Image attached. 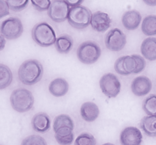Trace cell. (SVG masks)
Instances as JSON below:
<instances>
[{
    "label": "cell",
    "mask_w": 156,
    "mask_h": 145,
    "mask_svg": "<svg viewBox=\"0 0 156 145\" xmlns=\"http://www.w3.org/2000/svg\"><path fill=\"white\" fill-rule=\"evenodd\" d=\"M92 16L90 10L85 6L81 5L73 6L69 11L68 21L74 28L84 29L90 24Z\"/></svg>",
    "instance_id": "obj_5"
},
{
    "label": "cell",
    "mask_w": 156,
    "mask_h": 145,
    "mask_svg": "<svg viewBox=\"0 0 156 145\" xmlns=\"http://www.w3.org/2000/svg\"><path fill=\"white\" fill-rule=\"evenodd\" d=\"M146 60L139 55L122 56L119 58L114 64V69L119 74L128 75L138 74L146 68Z\"/></svg>",
    "instance_id": "obj_2"
},
{
    "label": "cell",
    "mask_w": 156,
    "mask_h": 145,
    "mask_svg": "<svg viewBox=\"0 0 156 145\" xmlns=\"http://www.w3.org/2000/svg\"><path fill=\"white\" fill-rule=\"evenodd\" d=\"M119 140L122 145H141L143 135L137 128L127 127L121 133Z\"/></svg>",
    "instance_id": "obj_11"
},
{
    "label": "cell",
    "mask_w": 156,
    "mask_h": 145,
    "mask_svg": "<svg viewBox=\"0 0 156 145\" xmlns=\"http://www.w3.org/2000/svg\"><path fill=\"white\" fill-rule=\"evenodd\" d=\"M55 44V48L58 53L61 54H68L72 50L73 40L71 36L63 35L57 38Z\"/></svg>",
    "instance_id": "obj_20"
},
{
    "label": "cell",
    "mask_w": 156,
    "mask_h": 145,
    "mask_svg": "<svg viewBox=\"0 0 156 145\" xmlns=\"http://www.w3.org/2000/svg\"><path fill=\"white\" fill-rule=\"evenodd\" d=\"M152 87L151 81L145 76H140L136 78L131 85L132 92L138 97L146 95L150 92Z\"/></svg>",
    "instance_id": "obj_12"
},
{
    "label": "cell",
    "mask_w": 156,
    "mask_h": 145,
    "mask_svg": "<svg viewBox=\"0 0 156 145\" xmlns=\"http://www.w3.org/2000/svg\"><path fill=\"white\" fill-rule=\"evenodd\" d=\"M6 2L11 10L14 12H20L27 7L29 1L27 0H8Z\"/></svg>",
    "instance_id": "obj_28"
},
{
    "label": "cell",
    "mask_w": 156,
    "mask_h": 145,
    "mask_svg": "<svg viewBox=\"0 0 156 145\" xmlns=\"http://www.w3.org/2000/svg\"><path fill=\"white\" fill-rule=\"evenodd\" d=\"M11 105L15 111L20 113L29 111L34 104V96L30 91L24 88L15 89L10 98Z\"/></svg>",
    "instance_id": "obj_4"
},
{
    "label": "cell",
    "mask_w": 156,
    "mask_h": 145,
    "mask_svg": "<svg viewBox=\"0 0 156 145\" xmlns=\"http://www.w3.org/2000/svg\"><path fill=\"white\" fill-rule=\"evenodd\" d=\"M0 75L1 90L7 88L12 82L13 76L11 71L7 66L1 64L0 66Z\"/></svg>",
    "instance_id": "obj_24"
},
{
    "label": "cell",
    "mask_w": 156,
    "mask_h": 145,
    "mask_svg": "<svg viewBox=\"0 0 156 145\" xmlns=\"http://www.w3.org/2000/svg\"><path fill=\"white\" fill-rule=\"evenodd\" d=\"M31 2L34 8L39 12L48 10L51 4V1L49 0L31 1Z\"/></svg>",
    "instance_id": "obj_29"
},
{
    "label": "cell",
    "mask_w": 156,
    "mask_h": 145,
    "mask_svg": "<svg viewBox=\"0 0 156 145\" xmlns=\"http://www.w3.org/2000/svg\"><path fill=\"white\" fill-rule=\"evenodd\" d=\"M101 55L99 45L92 41L82 43L78 48L77 56L80 62L85 64H92L98 60Z\"/></svg>",
    "instance_id": "obj_6"
},
{
    "label": "cell",
    "mask_w": 156,
    "mask_h": 145,
    "mask_svg": "<svg viewBox=\"0 0 156 145\" xmlns=\"http://www.w3.org/2000/svg\"><path fill=\"white\" fill-rule=\"evenodd\" d=\"M94 137L88 133H83L79 135L75 141L74 145H96Z\"/></svg>",
    "instance_id": "obj_26"
},
{
    "label": "cell",
    "mask_w": 156,
    "mask_h": 145,
    "mask_svg": "<svg viewBox=\"0 0 156 145\" xmlns=\"http://www.w3.org/2000/svg\"><path fill=\"white\" fill-rule=\"evenodd\" d=\"M143 109L148 116H156V95L151 94L145 99Z\"/></svg>",
    "instance_id": "obj_25"
},
{
    "label": "cell",
    "mask_w": 156,
    "mask_h": 145,
    "mask_svg": "<svg viewBox=\"0 0 156 145\" xmlns=\"http://www.w3.org/2000/svg\"><path fill=\"white\" fill-rule=\"evenodd\" d=\"M105 40L107 48L113 52H119L126 46V37L120 29L116 28L108 32Z\"/></svg>",
    "instance_id": "obj_9"
},
{
    "label": "cell",
    "mask_w": 156,
    "mask_h": 145,
    "mask_svg": "<svg viewBox=\"0 0 156 145\" xmlns=\"http://www.w3.org/2000/svg\"><path fill=\"white\" fill-rule=\"evenodd\" d=\"M51 124L50 117L45 113H38L32 118V127L37 133H47L51 128Z\"/></svg>",
    "instance_id": "obj_14"
},
{
    "label": "cell",
    "mask_w": 156,
    "mask_h": 145,
    "mask_svg": "<svg viewBox=\"0 0 156 145\" xmlns=\"http://www.w3.org/2000/svg\"><path fill=\"white\" fill-rule=\"evenodd\" d=\"M142 16L136 10L128 11L123 15L122 21L125 28L129 30H134L139 26Z\"/></svg>",
    "instance_id": "obj_15"
},
{
    "label": "cell",
    "mask_w": 156,
    "mask_h": 145,
    "mask_svg": "<svg viewBox=\"0 0 156 145\" xmlns=\"http://www.w3.org/2000/svg\"><path fill=\"white\" fill-rule=\"evenodd\" d=\"M9 7L6 1H1V18L9 14Z\"/></svg>",
    "instance_id": "obj_30"
},
{
    "label": "cell",
    "mask_w": 156,
    "mask_h": 145,
    "mask_svg": "<svg viewBox=\"0 0 156 145\" xmlns=\"http://www.w3.org/2000/svg\"><path fill=\"white\" fill-rule=\"evenodd\" d=\"M141 53L148 60H156V38H148L144 40L141 46Z\"/></svg>",
    "instance_id": "obj_18"
},
{
    "label": "cell",
    "mask_w": 156,
    "mask_h": 145,
    "mask_svg": "<svg viewBox=\"0 0 156 145\" xmlns=\"http://www.w3.org/2000/svg\"><path fill=\"white\" fill-rule=\"evenodd\" d=\"M140 126L147 136L156 137V116H148L144 117L141 120Z\"/></svg>",
    "instance_id": "obj_19"
},
{
    "label": "cell",
    "mask_w": 156,
    "mask_h": 145,
    "mask_svg": "<svg viewBox=\"0 0 156 145\" xmlns=\"http://www.w3.org/2000/svg\"><path fill=\"white\" fill-rule=\"evenodd\" d=\"M21 145H48L44 138L39 135H31L27 137Z\"/></svg>",
    "instance_id": "obj_27"
},
{
    "label": "cell",
    "mask_w": 156,
    "mask_h": 145,
    "mask_svg": "<svg viewBox=\"0 0 156 145\" xmlns=\"http://www.w3.org/2000/svg\"><path fill=\"white\" fill-rule=\"evenodd\" d=\"M32 36L35 42L42 47H48L55 44L56 35L53 27L48 23L41 22L33 28Z\"/></svg>",
    "instance_id": "obj_3"
},
{
    "label": "cell",
    "mask_w": 156,
    "mask_h": 145,
    "mask_svg": "<svg viewBox=\"0 0 156 145\" xmlns=\"http://www.w3.org/2000/svg\"><path fill=\"white\" fill-rule=\"evenodd\" d=\"M6 41L5 38L3 35L1 34V50L4 49L6 45Z\"/></svg>",
    "instance_id": "obj_32"
},
{
    "label": "cell",
    "mask_w": 156,
    "mask_h": 145,
    "mask_svg": "<svg viewBox=\"0 0 156 145\" xmlns=\"http://www.w3.org/2000/svg\"><path fill=\"white\" fill-rule=\"evenodd\" d=\"M99 86L104 94L110 98L117 97L121 87L118 78L111 73L106 74L101 77L99 81Z\"/></svg>",
    "instance_id": "obj_7"
},
{
    "label": "cell",
    "mask_w": 156,
    "mask_h": 145,
    "mask_svg": "<svg viewBox=\"0 0 156 145\" xmlns=\"http://www.w3.org/2000/svg\"><path fill=\"white\" fill-rule=\"evenodd\" d=\"M111 22V19L107 13L98 11L92 16L90 24L93 29L96 31L103 33L109 28Z\"/></svg>",
    "instance_id": "obj_13"
},
{
    "label": "cell",
    "mask_w": 156,
    "mask_h": 145,
    "mask_svg": "<svg viewBox=\"0 0 156 145\" xmlns=\"http://www.w3.org/2000/svg\"><path fill=\"white\" fill-rule=\"evenodd\" d=\"M144 2L148 6H156V0H146L144 1Z\"/></svg>",
    "instance_id": "obj_33"
},
{
    "label": "cell",
    "mask_w": 156,
    "mask_h": 145,
    "mask_svg": "<svg viewBox=\"0 0 156 145\" xmlns=\"http://www.w3.org/2000/svg\"><path fill=\"white\" fill-rule=\"evenodd\" d=\"M102 145H115L114 144H112L111 143H106Z\"/></svg>",
    "instance_id": "obj_34"
},
{
    "label": "cell",
    "mask_w": 156,
    "mask_h": 145,
    "mask_svg": "<svg viewBox=\"0 0 156 145\" xmlns=\"http://www.w3.org/2000/svg\"><path fill=\"white\" fill-rule=\"evenodd\" d=\"M70 9L66 1L55 0L51 2L48 15L53 21L60 23L68 19Z\"/></svg>",
    "instance_id": "obj_10"
},
{
    "label": "cell",
    "mask_w": 156,
    "mask_h": 145,
    "mask_svg": "<svg viewBox=\"0 0 156 145\" xmlns=\"http://www.w3.org/2000/svg\"><path fill=\"white\" fill-rule=\"evenodd\" d=\"M142 32L146 36H150L156 35V16H147L142 22Z\"/></svg>",
    "instance_id": "obj_23"
},
{
    "label": "cell",
    "mask_w": 156,
    "mask_h": 145,
    "mask_svg": "<svg viewBox=\"0 0 156 145\" xmlns=\"http://www.w3.org/2000/svg\"><path fill=\"white\" fill-rule=\"evenodd\" d=\"M23 32V24L21 20L16 17L8 18L1 24V34L8 40L19 38Z\"/></svg>",
    "instance_id": "obj_8"
},
{
    "label": "cell",
    "mask_w": 156,
    "mask_h": 145,
    "mask_svg": "<svg viewBox=\"0 0 156 145\" xmlns=\"http://www.w3.org/2000/svg\"><path fill=\"white\" fill-rule=\"evenodd\" d=\"M99 110L98 106L92 102L83 103L80 108V114L82 119L86 122H92L99 117Z\"/></svg>",
    "instance_id": "obj_16"
},
{
    "label": "cell",
    "mask_w": 156,
    "mask_h": 145,
    "mask_svg": "<svg viewBox=\"0 0 156 145\" xmlns=\"http://www.w3.org/2000/svg\"><path fill=\"white\" fill-rule=\"evenodd\" d=\"M69 88V84L66 80L62 78H57L49 84V90L54 96L61 97L68 93Z\"/></svg>",
    "instance_id": "obj_17"
},
{
    "label": "cell",
    "mask_w": 156,
    "mask_h": 145,
    "mask_svg": "<svg viewBox=\"0 0 156 145\" xmlns=\"http://www.w3.org/2000/svg\"><path fill=\"white\" fill-rule=\"evenodd\" d=\"M66 2L69 6L73 7V6H80L84 1H81V0H66Z\"/></svg>",
    "instance_id": "obj_31"
},
{
    "label": "cell",
    "mask_w": 156,
    "mask_h": 145,
    "mask_svg": "<svg viewBox=\"0 0 156 145\" xmlns=\"http://www.w3.org/2000/svg\"><path fill=\"white\" fill-rule=\"evenodd\" d=\"M74 128L73 120L68 115L62 114L57 116L54 119L53 124L54 133L61 129L69 128L73 130Z\"/></svg>",
    "instance_id": "obj_22"
},
{
    "label": "cell",
    "mask_w": 156,
    "mask_h": 145,
    "mask_svg": "<svg viewBox=\"0 0 156 145\" xmlns=\"http://www.w3.org/2000/svg\"><path fill=\"white\" fill-rule=\"evenodd\" d=\"M44 69L42 65L37 60H26L20 66L18 76L21 83L32 86L38 83L42 78Z\"/></svg>",
    "instance_id": "obj_1"
},
{
    "label": "cell",
    "mask_w": 156,
    "mask_h": 145,
    "mask_svg": "<svg viewBox=\"0 0 156 145\" xmlns=\"http://www.w3.org/2000/svg\"><path fill=\"white\" fill-rule=\"evenodd\" d=\"M55 137L61 145H70L74 140L73 130L69 128L61 129L55 132Z\"/></svg>",
    "instance_id": "obj_21"
}]
</instances>
